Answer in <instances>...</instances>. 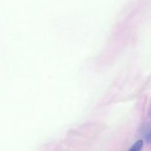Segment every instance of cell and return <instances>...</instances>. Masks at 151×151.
Wrapping results in <instances>:
<instances>
[{
    "instance_id": "obj_1",
    "label": "cell",
    "mask_w": 151,
    "mask_h": 151,
    "mask_svg": "<svg viewBox=\"0 0 151 151\" xmlns=\"http://www.w3.org/2000/svg\"><path fill=\"white\" fill-rule=\"evenodd\" d=\"M144 145V142L142 140L137 141L136 143H134L132 146L130 147V149L128 151H142Z\"/></svg>"
}]
</instances>
